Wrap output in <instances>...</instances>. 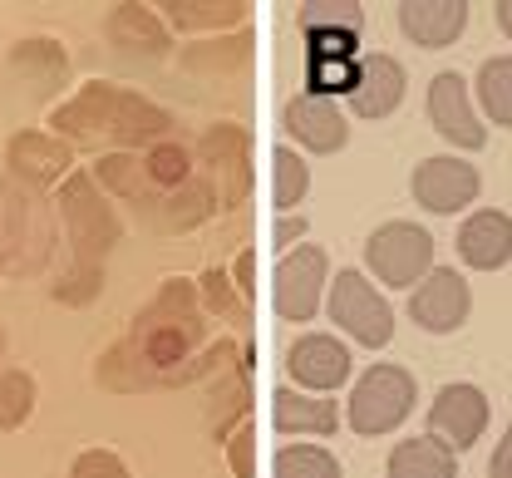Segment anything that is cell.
<instances>
[{
    "label": "cell",
    "mask_w": 512,
    "mask_h": 478,
    "mask_svg": "<svg viewBox=\"0 0 512 478\" xmlns=\"http://www.w3.org/2000/svg\"><path fill=\"white\" fill-rule=\"evenodd\" d=\"M197 341H202V316H197V281L168 276L158 296L133 316L128 336L109 345L94 365V385L114 395H138V390H168L202 380L197 365Z\"/></svg>",
    "instance_id": "obj_1"
},
{
    "label": "cell",
    "mask_w": 512,
    "mask_h": 478,
    "mask_svg": "<svg viewBox=\"0 0 512 478\" xmlns=\"http://www.w3.org/2000/svg\"><path fill=\"white\" fill-rule=\"evenodd\" d=\"M50 134L64 138L69 148L138 153V148H153L173 134V114L128 84L84 79L69 99L50 109Z\"/></svg>",
    "instance_id": "obj_2"
},
{
    "label": "cell",
    "mask_w": 512,
    "mask_h": 478,
    "mask_svg": "<svg viewBox=\"0 0 512 478\" xmlns=\"http://www.w3.org/2000/svg\"><path fill=\"white\" fill-rule=\"evenodd\" d=\"M55 212H60V227L69 237V272H104V257L124 242V217L114 212L109 193L89 178V173H69L60 183V198H55Z\"/></svg>",
    "instance_id": "obj_3"
},
{
    "label": "cell",
    "mask_w": 512,
    "mask_h": 478,
    "mask_svg": "<svg viewBox=\"0 0 512 478\" xmlns=\"http://www.w3.org/2000/svg\"><path fill=\"white\" fill-rule=\"evenodd\" d=\"M55 252V207L40 188L0 173V276L40 272Z\"/></svg>",
    "instance_id": "obj_4"
},
{
    "label": "cell",
    "mask_w": 512,
    "mask_h": 478,
    "mask_svg": "<svg viewBox=\"0 0 512 478\" xmlns=\"http://www.w3.org/2000/svg\"><path fill=\"white\" fill-rule=\"evenodd\" d=\"M414 400H419L414 370H404V365H375V370H365L355 380V390L345 400V424L355 434L375 439V434L399 429L409 419V410H414Z\"/></svg>",
    "instance_id": "obj_5"
},
{
    "label": "cell",
    "mask_w": 512,
    "mask_h": 478,
    "mask_svg": "<svg viewBox=\"0 0 512 478\" xmlns=\"http://www.w3.org/2000/svg\"><path fill=\"white\" fill-rule=\"evenodd\" d=\"M325 316L335 331H345L350 341L384 350L394 341V306L384 301V291H375V281L355 267L335 272V281L325 286Z\"/></svg>",
    "instance_id": "obj_6"
},
{
    "label": "cell",
    "mask_w": 512,
    "mask_h": 478,
    "mask_svg": "<svg viewBox=\"0 0 512 478\" xmlns=\"http://www.w3.org/2000/svg\"><path fill=\"white\" fill-rule=\"evenodd\" d=\"M365 267L375 272V281L394 286V291L419 286L424 276L434 272V237H429V227L404 222V217L380 222L365 237Z\"/></svg>",
    "instance_id": "obj_7"
},
{
    "label": "cell",
    "mask_w": 512,
    "mask_h": 478,
    "mask_svg": "<svg viewBox=\"0 0 512 478\" xmlns=\"http://www.w3.org/2000/svg\"><path fill=\"white\" fill-rule=\"evenodd\" d=\"M192 163H202V183L212 193L217 212L242 207L247 188H252V163H247V129L242 124H212L207 134L197 138Z\"/></svg>",
    "instance_id": "obj_8"
},
{
    "label": "cell",
    "mask_w": 512,
    "mask_h": 478,
    "mask_svg": "<svg viewBox=\"0 0 512 478\" xmlns=\"http://www.w3.org/2000/svg\"><path fill=\"white\" fill-rule=\"evenodd\" d=\"M325 286H330V257L316 242L291 247L286 257H276L271 272V306L281 321H311L325 306Z\"/></svg>",
    "instance_id": "obj_9"
},
{
    "label": "cell",
    "mask_w": 512,
    "mask_h": 478,
    "mask_svg": "<svg viewBox=\"0 0 512 478\" xmlns=\"http://www.w3.org/2000/svg\"><path fill=\"white\" fill-rule=\"evenodd\" d=\"M5 178L25 183V188H60L64 178L74 173V148L55 138L50 129H15L5 138Z\"/></svg>",
    "instance_id": "obj_10"
},
{
    "label": "cell",
    "mask_w": 512,
    "mask_h": 478,
    "mask_svg": "<svg viewBox=\"0 0 512 478\" xmlns=\"http://www.w3.org/2000/svg\"><path fill=\"white\" fill-rule=\"evenodd\" d=\"M478 188H483L478 168H473V163H463V158H453V153H434V158H424V163L414 168V178H409L414 203L424 207V212H439V217L463 212V207L478 198Z\"/></svg>",
    "instance_id": "obj_11"
},
{
    "label": "cell",
    "mask_w": 512,
    "mask_h": 478,
    "mask_svg": "<svg viewBox=\"0 0 512 478\" xmlns=\"http://www.w3.org/2000/svg\"><path fill=\"white\" fill-rule=\"evenodd\" d=\"M473 311V291L453 267H434L414 291H409V321L429 336H448L468 321Z\"/></svg>",
    "instance_id": "obj_12"
},
{
    "label": "cell",
    "mask_w": 512,
    "mask_h": 478,
    "mask_svg": "<svg viewBox=\"0 0 512 478\" xmlns=\"http://www.w3.org/2000/svg\"><path fill=\"white\" fill-rule=\"evenodd\" d=\"M483 429H488V395L478 385L453 380V385H444L434 395V405H429V434L444 449H453V454L473 449L483 439Z\"/></svg>",
    "instance_id": "obj_13"
},
{
    "label": "cell",
    "mask_w": 512,
    "mask_h": 478,
    "mask_svg": "<svg viewBox=\"0 0 512 478\" xmlns=\"http://www.w3.org/2000/svg\"><path fill=\"white\" fill-rule=\"evenodd\" d=\"M286 375H291L301 390H311V395H335V390L350 385V375H355L350 345L311 331V336H301V341L286 350Z\"/></svg>",
    "instance_id": "obj_14"
},
{
    "label": "cell",
    "mask_w": 512,
    "mask_h": 478,
    "mask_svg": "<svg viewBox=\"0 0 512 478\" xmlns=\"http://www.w3.org/2000/svg\"><path fill=\"white\" fill-rule=\"evenodd\" d=\"M429 124L439 138H448L453 148H468V153L488 143L478 114H473V99H468V79L458 69H444L429 79Z\"/></svg>",
    "instance_id": "obj_15"
},
{
    "label": "cell",
    "mask_w": 512,
    "mask_h": 478,
    "mask_svg": "<svg viewBox=\"0 0 512 478\" xmlns=\"http://www.w3.org/2000/svg\"><path fill=\"white\" fill-rule=\"evenodd\" d=\"M286 134L296 138L306 153H340L350 143V119L335 99H320V94H296L286 104Z\"/></svg>",
    "instance_id": "obj_16"
},
{
    "label": "cell",
    "mask_w": 512,
    "mask_h": 478,
    "mask_svg": "<svg viewBox=\"0 0 512 478\" xmlns=\"http://www.w3.org/2000/svg\"><path fill=\"white\" fill-rule=\"evenodd\" d=\"M104 40H109L119 55H128V60H138V55L158 60V55H168V45H173L168 20L158 15V5H138V0H124V5L109 10Z\"/></svg>",
    "instance_id": "obj_17"
},
{
    "label": "cell",
    "mask_w": 512,
    "mask_h": 478,
    "mask_svg": "<svg viewBox=\"0 0 512 478\" xmlns=\"http://www.w3.org/2000/svg\"><path fill=\"white\" fill-rule=\"evenodd\" d=\"M404 65L394 60V55H360V74H355V89L345 94V104H350V114L355 119H389L394 109H399V99H404Z\"/></svg>",
    "instance_id": "obj_18"
},
{
    "label": "cell",
    "mask_w": 512,
    "mask_h": 478,
    "mask_svg": "<svg viewBox=\"0 0 512 478\" xmlns=\"http://www.w3.org/2000/svg\"><path fill=\"white\" fill-rule=\"evenodd\" d=\"M340 419H345L340 405L325 400V395H301V390H291V385H276V390H271V424H276L286 439H296V444H311V439L335 434Z\"/></svg>",
    "instance_id": "obj_19"
},
{
    "label": "cell",
    "mask_w": 512,
    "mask_h": 478,
    "mask_svg": "<svg viewBox=\"0 0 512 478\" xmlns=\"http://www.w3.org/2000/svg\"><path fill=\"white\" fill-rule=\"evenodd\" d=\"M458 257L473 272H498L512 262V217L488 207V212H468L458 227Z\"/></svg>",
    "instance_id": "obj_20"
},
{
    "label": "cell",
    "mask_w": 512,
    "mask_h": 478,
    "mask_svg": "<svg viewBox=\"0 0 512 478\" xmlns=\"http://www.w3.org/2000/svg\"><path fill=\"white\" fill-rule=\"evenodd\" d=\"M399 30H404V40H414L424 50H444L468 30V5L463 0H404Z\"/></svg>",
    "instance_id": "obj_21"
},
{
    "label": "cell",
    "mask_w": 512,
    "mask_h": 478,
    "mask_svg": "<svg viewBox=\"0 0 512 478\" xmlns=\"http://www.w3.org/2000/svg\"><path fill=\"white\" fill-rule=\"evenodd\" d=\"M10 69L35 89L30 99H45V94L64 89V79H69V50L50 35H30V40L10 45Z\"/></svg>",
    "instance_id": "obj_22"
},
{
    "label": "cell",
    "mask_w": 512,
    "mask_h": 478,
    "mask_svg": "<svg viewBox=\"0 0 512 478\" xmlns=\"http://www.w3.org/2000/svg\"><path fill=\"white\" fill-rule=\"evenodd\" d=\"M158 15L183 30V35H227V30H242V20L252 15L247 0H163Z\"/></svg>",
    "instance_id": "obj_23"
},
{
    "label": "cell",
    "mask_w": 512,
    "mask_h": 478,
    "mask_svg": "<svg viewBox=\"0 0 512 478\" xmlns=\"http://www.w3.org/2000/svg\"><path fill=\"white\" fill-rule=\"evenodd\" d=\"M148 222L158 227V232H192V227H202L217 203H212V193H207V183L202 178H192L188 188H178V193H148Z\"/></svg>",
    "instance_id": "obj_24"
},
{
    "label": "cell",
    "mask_w": 512,
    "mask_h": 478,
    "mask_svg": "<svg viewBox=\"0 0 512 478\" xmlns=\"http://www.w3.org/2000/svg\"><path fill=\"white\" fill-rule=\"evenodd\" d=\"M389 478H458V454L444 449L434 434H414V439H399L389 449Z\"/></svg>",
    "instance_id": "obj_25"
},
{
    "label": "cell",
    "mask_w": 512,
    "mask_h": 478,
    "mask_svg": "<svg viewBox=\"0 0 512 478\" xmlns=\"http://www.w3.org/2000/svg\"><path fill=\"white\" fill-rule=\"evenodd\" d=\"M89 178L109 193V198H124V203H148V178H143V158L138 153H99L94 158V168H89Z\"/></svg>",
    "instance_id": "obj_26"
},
{
    "label": "cell",
    "mask_w": 512,
    "mask_h": 478,
    "mask_svg": "<svg viewBox=\"0 0 512 478\" xmlns=\"http://www.w3.org/2000/svg\"><path fill=\"white\" fill-rule=\"evenodd\" d=\"M143 178L153 193H178L197 178V163H192V148H183L178 138H163L153 148H143Z\"/></svg>",
    "instance_id": "obj_27"
},
{
    "label": "cell",
    "mask_w": 512,
    "mask_h": 478,
    "mask_svg": "<svg viewBox=\"0 0 512 478\" xmlns=\"http://www.w3.org/2000/svg\"><path fill=\"white\" fill-rule=\"evenodd\" d=\"M247 55H252V30H237V35H212V40H202V45L183 50V69H188V74H202V79H212V74L242 69V65H247Z\"/></svg>",
    "instance_id": "obj_28"
},
{
    "label": "cell",
    "mask_w": 512,
    "mask_h": 478,
    "mask_svg": "<svg viewBox=\"0 0 512 478\" xmlns=\"http://www.w3.org/2000/svg\"><path fill=\"white\" fill-rule=\"evenodd\" d=\"M197 301L217 316V321H227L232 331H247V296L237 291V281L232 272H222V267H207V272L197 276Z\"/></svg>",
    "instance_id": "obj_29"
},
{
    "label": "cell",
    "mask_w": 512,
    "mask_h": 478,
    "mask_svg": "<svg viewBox=\"0 0 512 478\" xmlns=\"http://www.w3.org/2000/svg\"><path fill=\"white\" fill-rule=\"evenodd\" d=\"M35 400H40L35 375L20 370V365H0V434L25 429L30 414H35Z\"/></svg>",
    "instance_id": "obj_30"
},
{
    "label": "cell",
    "mask_w": 512,
    "mask_h": 478,
    "mask_svg": "<svg viewBox=\"0 0 512 478\" xmlns=\"http://www.w3.org/2000/svg\"><path fill=\"white\" fill-rule=\"evenodd\" d=\"M271 203L281 207V217L291 212V207H301V198L311 193V168H306V158L291 148V143H276L271 148Z\"/></svg>",
    "instance_id": "obj_31"
},
{
    "label": "cell",
    "mask_w": 512,
    "mask_h": 478,
    "mask_svg": "<svg viewBox=\"0 0 512 478\" xmlns=\"http://www.w3.org/2000/svg\"><path fill=\"white\" fill-rule=\"evenodd\" d=\"M478 104L493 124L512 129V55H493L478 69Z\"/></svg>",
    "instance_id": "obj_32"
},
{
    "label": "cell",
    "mask_w": 512,
    "mask_h": 478,
    "mask_svg": "<svg viewBox=\"0 0 512 478\" xmlns=\"http://www.w3.org/2000/svg\"><path fill=\"white\" fill-rule=\"evenodd\" d=\"M271 478H345V469L320 444H286L271 459Z\"/></svg>",
    "instance_id": "obj_33"
},
{
    "label": "cell",
    "mask_w": 512,
    "mask_h": 478,
    "mask_svg": "<svg viewBox=\"0 0 512 478\" xmlns=\"http://www.w3.org/2000/svg\"><path fill=\"white\" fill-rule=\"evenodd\" d=\"M360 74V55H306V94H350Z\"/></svg>",
    "instance_id": "obj_34"
},
{
    "label": "cell",
    "mask_w": 512,
    "mask_h": 478,
    "mask_svg": "<svg viewBox=\"0 0 512 478\" xmlns=\"http://www.w3.org/2000/svg\"><path fill=\"white\" fill-rule=\"evenodd\" d=\"M296 20H301L306 35H311V30L360 35V30H365V5H355V0H306V5L296 10Z\"/></svg>",
    "instance_id": "obj_35"
},
{
    "label": "cell",
    "mask_w": 512,
    "mask_h": 478,
    "mask_svg": "<svg viewBox=\"0 0 512 478\" xmlns=\"http://www.w3.org/2000/svg\"><path fill=\"white\" fill-rule=\"evenodd\" d=\"M69 478H128V464L114 449H79L69 464Z\"/></svg>",
    "instance_id": "obj_36"
},
{
    "label": "cell",
    "mask_w": 512,
    "mask_h": 478,
    "mask_svg": "<svg viewBox=\"0 0 512 478\" xmlns=\"http://www.w3.org/2000/svg\"><path fill=\"white\" fill-rule=\"evenodd\" d=\"M227 469L237 478H256V424L252 419L227 439Z\"/></svg>",
    "instance_id": "obj_37"
},
{
    "label": "cell",
    "mask_w": 512,
    "mask_h": 478,
    "mask_svg": "<svg viewBox=\"0 0 512 478\" xmlns=\"http://www.w3.org/2000/svg\"><path fill=\"white\" fill-rule=\"evenodd\" d=\"M306 55H360V35H340V30H311V35H306Z\"/></svg>",
    "instance_id": "obj_38"
},
{
    "label": "cell",
    "mask_w": 512,
    "mask_h": 478,
    "mask_svg": "<svg viewBox=\"0 0 512 478\" xmlns=\"http://www.w3.org/2000/svg\"><path fill=\"white\" fill-rule=\"evenodd\" d=\"M306 232H311V222H306L301 212H296V217L286 212V217H276V227H271V247L286 257L291 247H301V242H306Z\"/></svg>",
    "instance_id": "obj_39"
},
{
    "label": "cell",
    "mask_w": 512,
    "mask_h": 478,
    "mask_svg": "<svg viewBox=\"0 0 512 478\" xmlns=\"http://www.w3.org/2000/svg\"><path fill=\"white\" fill-rule=\"evenodd\" d=\"M488 478H512V424L503 429V439H498V449L488 459Z\"/></svg>",
    "instance_id": "obj_40"
},
{
    "label": "cell",
    "mask_w": 512,
    "mask_h": 478,
    "mask_svg": "<svg viewBox=\"0 0 512 478\" xmlns=\"http://www.w3.org/2000/svg\"><path fill=\"white\" fill-rule=\"evenodd\" d=\"M232 281H237V291L252 301L256 296V252H242L237 257V267H232Z\"/></svg>",
    "instance_id": "obj_41"
},
{
    "label": "cell",
    "mask_w": 512,
    "mask_h": 478,
    "mask_svg": "<svg viewBox=\"0 0 512 478\" xmlns=\"http://www.w3.org/2000/svg\"><path fill=\"white\" fill-rule=\"evenodd\" d=\"M493 15H498V25H503V35H508V40H512V0H498V10H493Z\"/></svg>",
    "instance_id": "obj_42"
},
{
    "label": "cell",
    "mask_w": 512,
    "mask_h": 478,
    "mask_svg": "<svg viewBox=\"0 0 512 478\" xmlns=\"http://www.w3.org/2000/svg\"><path fill=\"white\" fill-rule=\"evenodd\" d=\"M0 355H5V326H0Z\"/></svg>",
    "instance_id": "obj_43"
}]
</instances>
